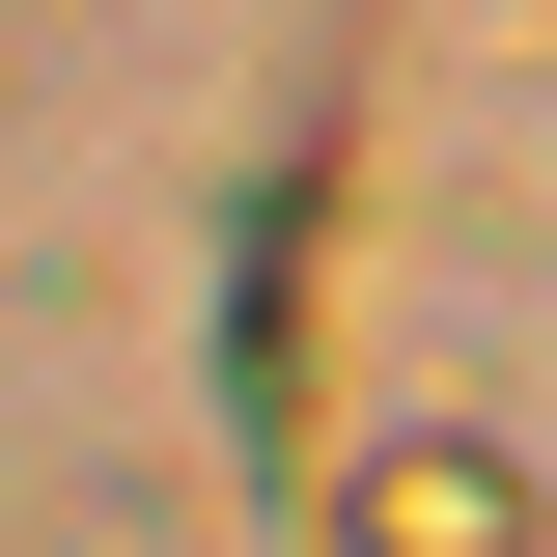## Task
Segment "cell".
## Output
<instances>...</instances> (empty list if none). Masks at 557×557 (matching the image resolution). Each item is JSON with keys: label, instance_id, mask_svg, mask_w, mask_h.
I'll use <instances>...</instances> for the list:
<instances>
[{"label": "cell", "instance_id": "1", "mask_svg": "<svg viewBox=\"0 0 557 557\" xmlns=\"http://www.w3.org/2000/svg\"><path fill=\"white\" fill-rule=\"evenodd\" d=\"M362 557H530V474L502 446H391L362 474Z\"/></svg>", "mask_w": 557, "mask_h": 557}]
</instances>
